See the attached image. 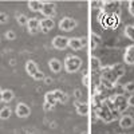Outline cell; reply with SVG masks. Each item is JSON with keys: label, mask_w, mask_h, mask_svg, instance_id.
I'll return each instance as SVG.
<instances>
[{"label": "cell", "mask_w": 134, "mask_h": 134, "mask_svg": "<svg viewBox=\"0 0 134 134\" xmlns=\"http://www.w3.org/2000/svg\"><path fill=\"white\" fill-rule=\"evenodd\" d=\"M8 20V15L4 12H0V24H5Z\"/></svg>", "instance_id": "cell-28"}, {"label": "cell", "mask_w": 134, "mask_h": 134, "mask_svg": "<svg viewBox=\"0 0 134 134\" xmlns=\"http://www.w3.org/2000/svg\"><path fill=\"white\" fill-rule=\"evenodd\" d=\"M15 114H16L19 118H27V117H30V114H31V109H30V106H28L27 103L20 102V103L16 105Z\"/></svg>", "instance_id": "cell-9"}, {"label": "cell", "mask_w": 134, "mask_h": 134, "mask_svg": "<svg viewBox=\"0 0 134 134\" xmlns=\"http://www.w3.org/2000/svg\"><path fill=\"white\" fill-rule=\"evenodd\" d=\"M83 85H85L86 87H88V75H85V78H83Z\"/></svg>", "instance_id": "cell-32"}, {"label": "cell", "mask_w": 134, "mask_h": 134, "mask_svg": "<svg viewBox=\"0 0 134 134\" xmlns=\"http://www.w3.org/2000/svg\"><path fill=\"white\" fill-rule=\"evenodd\" d=\"M129 12H130V15L134 16V0L129 2Z\"/></svg>", "instance_id": "cell-29"}, {"label": "cell", "mask_w": 134, "mask_h": 134, "mask_svg": "<svg viewBox=\"0 0 134 134\" xmlns=\"http://www.w3.org/2000/svg\"><path fill=\"white\" fill-rule=\"evenodd\" d=\"M75 110H76V113L79 114V115H87L88 114V111H90V106H88L87 103L85 102H75Z\"/></svg>", "instance_id": "cell-16"}, {"label": "cell", "mask_w": 134, "mask_h": 134, "mask_svg": "<svg viewBox=\"0 0 134 134\" xmlns=\"http://www.w3.org/2000/svg\"><path fill=\"white\" fill-rule=\"evenodd\" d=\"M16 21H18V24H19V26L24 27V26H27L28 18H27V16H26L24 14H19V15L16 16Z\"/></svg>", "instance_id": "cell-25"}, {"label": "cell", "mask_w": 134, "mask_h": 134, "mask_svg": "<svg viewBox=\"0 0 134 134\" xmlns=\"http://www.w3.org/2000/svg\"><path fill=\"white\" fill-rule=\"evenodd\" d=\"M39 27H40V31L43 34H47L55 27V23H54V20L50 19V18H43V19L39 20Z\"/></svg>", "instance_id": "cell-11"}, {"label": "cell", "mask_w": 134, "mask_h": 134, "mask_svg": "<svg viewBox=\"0 0 134 134\" xmlns=\"http://www.w3.org/2000/svg\"><path fill=\"white\" fill-rule=\"evenodd\" d=\"M15 98V93L12 90H9V88H4V90H2V102L4 103H9L12 102Z\"/></svg>", "instance_id": "cell-17"}, {"label": "cell", "mask_w": 134, "mask_h": 134, "mask_svg": "<svg viewBox=\"0 0 134 134\" xmlns=\"http://www.w3.org/2000/svg\"><path fill=\"white\" fill-rule=\"evenodd\" d=\"M48 67H50V70H51L54 74H58V72H60L62 69H63V63H62L59 59H57V58H52V59H50V62H48Z\"/></svg>", "instance_id": "cell-14"}, {"label": "cell", "mask_w": 134, "mask_h": 134, "mask_svg": "<svg viewBox=\"0 0 134 134\" xmlns=\"http://www.w3.org/2000/svg\"><path fill=\"white\" fill-rule=\"evenodd\" d=\"M74 94H75V97H76V98H79V97L82 95V93H81L79 90H75V91H74Z\"/></svg>", "instance_id": "cell-34"}, {"label": "cell", "mask_w": 134, "mask_h": 134, "mask_svg": "<svg viewBox=\"0 0 134 134\" xmlns=\"http://www.w3.org/2000/svg\"><path fill=\"white\" fill-rule=\"evenodd\" d=\"M52 47L57 48L59 51H63L69 47V38L63 36V35H58L52 39Z\"/></svg>", "instance_id": "cell-8"}, {"label": "cell", "mask_w": 134, "mask_h": 134, "mask_svg": "<svg viewBox=\"0 0 134 134\" xmlns=\"http://www.w3.org/2000/svg\"><path fill=\"white\" fill-rule=\"evenodd\" d=\"M121 134H125V133H121Z\"/></svg>", "instance_id": "cell-36"}, {"label": "cell", "mask_w": 134, "mask_h": 134, "mask_svg": "<svg viewBox=\"0 0 134 134\" xmlns=\"http://www.w3.org/2000/svg\"><path fill=\"white\" fill-rule=\"evenodd\" d=\"M5 38H7L8 40H15V39H16V34H15V31L8 30V31L5 32Z\"/></svg>", "instance_id": "cell-27"}, {"label": "cell", "mask_w": 134, "mask_h": 134, "mask_svg": "<svg viewBox=\"0 0 134 134\" xmlns=\"http://www.w3.org/2000/svg\"><path fill=\"white\" fill-rule=\"evenodd\" d=\"M43 81H44V83H46V85H50V83H52V79H51V78H48V76H47V78L44 76V79H43Z\"/></svg>", "instance_id": "cell-33"}, {"label": "cell", "mask_w": 134, "mask_h": 134, "mask_svg": "<svg viewBox=\"0 0 134 134\" xmlns=\"http://www.w3.org/2000/svg\"><path fill=\"white\" fill-rule=\"evenodd\" d=\"M124 91L125 93H129L130 95L134 94V82H127L124 85Z\"/></svg>", "instance_id": "cell-26"}, {"label": "cell", "mask_w": 134, "mask_h": 134, "mask_svg": "<svg viewBox=\"0 0 134 134\" xmlns=\"http://www.w3.org/2000/svg\"><path fill=\"white\" fill-rule=\"evenodd\" d=\"M11 115H12V110H11L8 106H4L3 109H0V119H2V121L9 119Z\"/></svg>", "instance_id": "cell-21"}, {"label": "cell", "mask_w": 134, "mask_h": 134, "mask_svg": "<svg viewBox=\"0 0 134 134\" xmlns=\"http://www.w3.org/2000/svg\"><path fill=\"white\" fill-rule=\"evenodd\" d=\"M27 28H28V32L31 34V35L36 34V32L40 30V27H39V19H36V18L28 19V21H27Z\"/></svg>", "instance_id": "cell-13"}, {"label": "cell", "mask_w": 134, "mask_h": 134, "mask_svg": "<svg viewBox=\"0 0 134 134\" xmlns=\"http://www.w3.org/2000/svg\"><path fill=\"white\" fill-rule=\"evenodd\" d=\"M100 42H102V39H100V36L98 35V34L91 32V35H90V47H91V50H95L100 44Z\"/></svg>", "instance_id": "cell-19"}, {"label": "cell", "mask_w": 134, "mask_h": 134, "mask_svg": "<svg viewBox=\"0 0 134 134\" xmlns=\"http://www.w3.org/2000/svg\"><path fill=\"white\" fill-rule=\"evenodd\" d=\"M124 74H125V69H124V64L121 63H115L109 67H102V70H100V85L110 90V88L115 86L118 79Z\"/></svg>", "instance_id": "cell-1"}, {"label": "cell", "mask_w": 134, "mask_h": 134, "mask_svg": "<svg viewBox=\"0 0 134 134\" xmlns=\"http://www.w3.org/2000/svg\"><path fill=\"white\" fill-rule=\"evenodd\" d=\"M90 70L93 72H98L102 70V64H100V60L97 57H91L90 58Z\"/></svg>", "instance_id": "cell-18"}, {"label": "cell", "mask_w": 134, "mask_h": 134, "mask_svg": "<svg viewBox=\"0 0 134 134\" xmlns=\"http://www.w3.org/2000/svg\"><path fill=\"white\" fill-rule=\"evenodd\" d=\"M109 100H110V103L113 105L114 110H117L118 113H124V111L129 107L127 98L125 95H122V94H115L111 98H109Z\"/></svg>", "instance_id": "cell-3"}, {"label": "cell", "mask_w": 134, "mask_h": 134, "mask_svg": "<svg viewBox=\"0 0 134 134\" xmlns=\"http://www.w3.org/2000/svg\"><path fill=\"white\" fill-rule=\"evenodd\" d=\"M119 2H103L100 11H103L106 15H115L119 12Z\"/></svg>", "instance_id": "cell-6"}, {"label": "cell", "mask_w": 134, "mask_h": 134, "mask_svg": "<svg viewBox=\"0 0 134 134\" xmlns=\"http://www.w3.org/2000/svg\"><path fill=\"white\" fill-rule=\"evenodd\" d=\"M44 102L48 103V105H51L52 107L58 103V102H57V99H55V97H54V93H52V91L46 93V95H44Z\"/></svg>", "instance_id": "cell-23"}, {"label": "cell", "mask_w": 134, "mask_h": 134, "mask_svg": "<svg viewBox=\"0 0 134 134\" xmlns=\"http://www.w3.org/2000/svg\"><path fill=\"white\" fill-rule=\"evenodd\" d=\"M40 14H42L44 18L52 19V16L57 14V5H55V3L43 2V5H42V9H40Z\"/></svg>", "instance_id": "cell-7"}, {"label": "cell", "mask_w": 134, "mask_h": 134, "mask_svg": "<svg viewBox=\"0 0 134 134\" xmlns=\"http://www.w3.org/2000/svg\"><path fill=\"white\" fill-rule=\"evenodd\" d=\"M124 60H125V63L129 64V66H133V64H134V44H133V46H129V47L125 50Z\"/></svg>", "instance_id": "cell-15"}, {"label": "cell", "mask_w": 134, "mask_h": 134, "mask_svg": "<svg viewBox=\"0 0 134 134\" xmlns=\"http://www.w3.org/2000/svg\"><path fill=\"white\" fill-rule=\"evenodd\" d=\"M42 5H43V2H39V0H31V2H28V8L32 12H40Z\"/></svg>", "instance_id": "cell-20"}, {"label": "cell", "mask_w": 134, "mask_h": 134, "mask_svg": "<svg viewBox=\"0 0 134 134\" xmlns=\"http://www.w3.org/2000/svg\"><path fill=\"white\" fill-rule=\"evenodd\" d=\"M127 105L131 106V107H134V94H131V95L127 98Z\"/></svg>", "instance_id": "cell-30"}, {"label": "cell", "mask_w": 134, "mask_h": 134, "mask_svg": "<svg viewBox=\"0 0 134 134\" xmlns=\"http://www.w3.org/2000/svg\"><path fill=\"white\" fill-rule=\"evenodd\" d=\"M59 30L64 31V32H70L72 31L74 28H76L78 23H76V20L74 18H70V16H66V18H62L59 20Z\"/></svg>", "instance_id": "cell-5"}, {"label": "cell", "mask_w": 134, "mask_h": 134, "mask_svg": "<svg viewBox=\"0 0 134 134\" xmlns=\"http://www.w3.org/2000/svg\"><path fill=\"white\" fill-rule=\"evenodd\" d=\"M125 36L134 42V24H127L125 27Z\"/></svg>", "instance_id": "cell-24"}, {"label": "cell", "mask_w": 134, "mask_h": 134, "mask_svg": "<svg viewBox=\"0 0 134 134\" xmlns=\"http://www.w3.org/2000/svg\"><path fill=\"white\" fill-rule=\"evenodd\" d=\"M43 109H44V110L47 111V110H51V109H52V106H51V105H48V103H46V102H44V103H43Z\"/></svg>", "instance_id": "cell-31"}, {"label": "cell", "mask_w": 134, "mask_h": 134, "mask_svg": "<svg viewBox=\"0 0 134 134\" xmlns=\"http://www.w3.org/2000/svg\"><path fill=\"white\" fill-rule=\"evenodd\" d=\"M118 122H119V126L122 129H130L134 125V118L131 115H129V114H125V115H121L119 117Z\"/></svg>", "instance_id": "cell-12"}, {"label": "cell", "mask_w": 134, "mask_h": 134, "mask_svg": "<svg viewBox=\"0 0 134 134\" xmlns=\"http://www.w3.org/2000/svg\"><path fill=\"white\" fill-rule=\"evenodd\" d=\"M82 64H83V62L79 57H76V55H70V57L64 58L63 69L66 70L67 74H74V72H78L81 70Z\"/></svg>", "instance_id": "cell-2"}, {"label": "cell", "mask_w": 134, "mask_h": 134, "mask_svg": "<svg viewBox=\"0 0 134 134\" xmlns=\"http://www.w3.org/2000/svg\"><path fill=\"white\" fill-rule=\"evenodd\" d=\"M52 93H54V97H55V99H57V102L64 103L67 100V95L62 90H52Z\"/></svg>", "instance_id": "cell-22"}, {"label": "cell", "mask_w": 134, "mask_h": 134, "mask_svg": "<svg viewBox=\"0 0 134 134\" xmlns=\"http://www.w3.org/2000/svg\"><path fill=\"white\" fill-rule=\"evenodd\" d=\"M26 72L35 81H43L44 79V74L40 71L36 62H34V60H27L26 62Z\"/></svg>", "instance_id": "cell-4"}, {"label": "cell", "mask_w": 134, "mask_h": 134, "mask_svg": "<svg viewBox=\"0 0 134 134\" xmlns=\"http://www.w3.org/2000/svg\"><path fill=\"white\" fill-rule=\"evenodd\" d=\"M86 46V39L85 38H70L69 39V47L74 51H79Z\"/></svg>", "instance_id": "cell-10"}, {"label": "cell", "mask_w": 134, "mask_h": 134, "mask_svg": "<svg viewBox=\"0 0 134 134\" xmlns=\"http://www.w3.org/2000/svg\"><path fill=\"white\" fill-rule=\"evenodd\" d=\"M0 94H2V88H0Z\"/></svg>", "instance_id": "cell-35"}]
</instances>
